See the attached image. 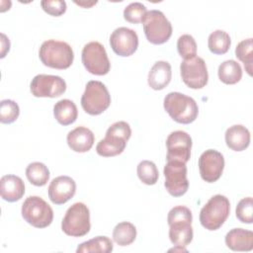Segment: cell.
Returning a JSON list of instances; mask_svg holds the SVG:
<instances>
[{
	"instance_id": "obj_23",
	"label": "cell",
	"mask_w": 253,
	"mask_h": 253,
	"mask_svg": "<svg viewBox=\"0 0 253 253\" xmlns=\"http://www.w3.org/2000/svg\"><path fill=\"white\" fill-rule=\"evenodd\" d=\"M53 115L60 125L68 126L76 121L78 111L73 101L69 99H62L55 103L53 107Z\"/></svg>"
},
{
	"instance_id": "obj_20",
	"label": "cell",
	"mask_w": 253,
	"mask_h": 253,
	"mask_svg": "<svg viewBox=\"0 0 253 253\" xmlns=\"http://www.w3.org/2000/svg\"><path fill=\"white\" fill-rule=\"evenodd\" d=\"M172 70L169 62L164 60L156 61L148 72V85L153 90L164 89L171 81Z\"/></svg>"
},
{
	"instance_id": "obj_9",
	"label": "cell",
	"mask_w": 253,
	"mask_h": 253,
	"mask_svg": "<svg viewBox=\"0 0 253 253\" xmlns=\"http://www.w3.org/2000/svg\"><path fill=\"white\" fill-rule=\"evenodd\" d=\"M82 63L88 72L94 75H105L110 71L111 63L106 49L99 42L86 43L81 53Z\"/></svg>"
},
{
	"instance_id": "obj_15",
	"label": "cell",
	"mask_w": 253,
	"mask_h": 253,
	"mask_svg": "<svg viewBox=\"0 0 253 253\" xmlns=\"http://www.w3.org/2000/svg\"><path fill=\"white\" fill-rule=\"evenodd\" d=\"M110 44L116 54L129 56L138 47V37L133 30L126 27H120L111 34Z\"/></svg>"
},
{
	"instance_id": "obj_21",
	"label": "cell",
	"mask_w": 253,
	"mask_h": 253,
	"mask_svg": "<svg viewBox=\"0 0 253 253\" xmlns=\"http://www.w3.org/2000/svg\"><path fill=\"white\" fill-rule=\"evenodd\" d=\"M225 244L232 251H251L253 232L244 228H232L225 235Z\"/></svg>"
},
{
	"instance_id": "obj_34",
	"label": "cell",
	"mask_w": 253,
	"mask_h": 253,
	"mask_svg": "<svg viewBox=\"0 0 253 253\" xmlns=\"http://www.w3.org/2000/svg\"><path fill=\"white\" fill-rule=\"evenodd\" d=\"M147 12L146 7L140 2H132L128 4L124 10V18L126 21L138 24L142 21L143 17Z\"/></svg>"
},
{
	"instance_id": "obj_36",
	"label": "cell",
	"mask_w": 253,
	"mask_h": 253,
	"mask_svg": "<svg viewBox=\"0 0 253 253\" xmlns=\"http://www.w3.org/2000/svg\"><path fill=\"white\" fill-rule=\"evenodd\" d=\"M10 49V41L9 39L2 33L1 34V58H3L6 53L9 51Z\"/></svg>"
},
{
	"instance_id": "obj_1",
	"label": "cell",
	"mask_w": 253,
	"mask_h": 253,
	"mask_svg": "<svg viewBox=\"0 0 253 253\" xmlns=\"http://www.w3.org/2000/svg\"><path fill=\"white\" fill-rule=\"evenodd\" d=\"M192 211L185 206L172 208L167 215L170 241L176 246L186 247L193 240Z\"/></svg>"
},
{
	"instance_id": "obj_14",
	"label": "cell",
	"mask_w": 253,
	"mask_h": 253,
	"mask_svg": "<svg viewBox=\"0 0 253 253\" xmlns=\"http://www.w3.org/2000/svg\"><path fill=\"white\" fill-rule=\"evenodd\" d=\"M224 168L223 155L214 149L204 151L199 158V169L201 177L208 183L217 181Z\"/></svg>"
},
{
	"instance_id": "obj_33",
	"label": "cell",
	"mask_w": 253,
	"mask_h": 253,
	"mask_svg": "<svg viewBox=\"0 0 253 253\" xmlns=\"http://www.w3.org/2000/svg\"><path fill=\"white\" fill-rule=\"evenodd\" d=\"M236 217L243 223L253 222V200L252 197H246L239 201L235 209Z\"/></svg>"
},
{
	"instance_id": "obj_31",
	"label": "cell",
	"mask_w": 253,
	"mask_h": 253,
	"mask_svg": "<svg viewBox=\"0 0 253 253\" xmlns=\"http://www.w3.org/2000/svg\"><path fill=\"white\" fill-rule=\"evenodd\" d=\"M19 115L20 108L15 101L6 99L0 102V122L2 124L14 123Z\"/></svg>"
},
{
	"instance_id": "obj_27",
	"label": "cell",
	"mask_w": 253,
	"mask_h": 253,
	"mask_svg": "<svg viewBox=\"0 0 253 253\" xmlns=\"http://www.w3.org/2000/svg\"><path fill=\"white\" fill-rule=\"evenodd\" d=\"M231 44L229 35L223 30H215L210 34L208 46L211 52L214 54H224L228 51Z\"/></svg>"
},
{
	"instance_id": "obj_18",
	"label": "cell",
	"mask_w": 253,
	"mask_h": 253,
	"mask_svg": "<svg viewBox=\"0 0 253 253\" xmlns=\"http://www.w3.org/2000/svg\"><path fill=\"white\" fill-rule=\"evenodd\" d=\"M126 142L127 140L125 137L107 129L105 137L96 145V151L103 157L116 156L125 150Z\"/></svg>"
},
{
	"instance_id": "obj_17",
	"label": "cell",
	"mask_w": 253,
	"mask_h": 253,
	"mask_svg": "<svg viewBox=\"0 0 253 253\" xmlns=\"http://www.w3.org/2000/svg\"><path fill=\"white\" fill-rule=\"evenodd\" d=\"M67 144L75 152L89 151L95 141L94 133L86 126H77L70 130L66 136Z\"/></svg>"
},
{
	"instance_id": "obj_19",
	"label": "cell",
	"mask_w": 253,
	"mask_h": 253,
	"mask_svg": "<svg viewBox=\"0 0 253 253\" xmlns=\"http://www.w3.org/2000/svg\"><path fill=\"white\" fill-rule=\"evenodd\" d=\"M1 198L13 203L22 199L25 194L24 181L16 175H5L0 180Z\"/></svg>"
},
{
	"instance_id": "obj_22",
	"label": "cell",
	"mask_w": 253,
	"mask_h": 253,
	"mask_svg": "<svg viewBox=\"0 0 253 253\" xmlns=\"http://www.w3.org/2000/svg\"><path fill=\"white\" fill-rule=\"evenodd\" d=\"M225 143L234 151L245 150L250 144V132L242 125H233L225 131Z\"/></svg>"
},
{
	"instance_id": "obj_5",
	"label": "cell",
	"mask_w": 253,
	"mask_h": 253,
	"mask_svg": "<svg viewBox=\"0 0 253 253\" xmlns=\"http://www.w3.org/2000/svg\"><path fill=\"white\" fill-rule=\"evenodd\" d=\"M91 228L90 211L88 207L80 202L70 206L61 221L62 231L69 236L81 237L86 235Z\"/></svg>"
},
{
	"instance_id": "obj_7",
	"label": "cell",
	"mask_w": 253,
	"mask_h": 253,
	"mask_svg": "<svg viewBox=\"0 0 253 253\" xmlns=\"http://www.w3.org/2000/svg\"><path fill=\"white\" fill-rule=\"evenodd\" d=\"M111 104V95L104 83L91 80L86 84L81 97L82 109L89 115L97 116L106 111Z\"/></svg>"
},
{
	"instance_id": "obj_10",
	"label": "cell",
	"mask_w": 253,
	"mask_h": 253,
	"mask_svg": "<svg viewBox=\"0 0 253 253\" xmlns=\"http://www.w3.org/2000/svg\"><path fill=\"white\" fill-rule=\"evenodd\" d=\"M164 186L173 197H181L189 188L186 163L178 160H169L164 166Z\"/></svg>"
},
{
	"instance_id": "obj_13",
	"label": "cell",
	"mask_w": 253,
	"mask_h": 253,
	"mask_svg": "<svg viewBox=\"0 0 253 253\" xmlns=\"http://www.w3.org/2000/svg\"><path fill=\"white\" fill-rule=\"evenodd\" d=\"M166 159L187 163L191 157L192 137L184 130L172 131L166 138Z\"/></svg>"
},
{
	"instance_id": "obj_16",
	"label": "cell",
	"mask_w": 253,
	"mask_h": 253,
	"mask_svg": "<svg viewBox=\"0 0 253 253\" xmlns=\"http://www.w3.org/2000/svg\"><path fill=\"white\" fill-rule=\"evenodd\" d=\"M48 198L54 205H62L68 202L76 192V183L69 176H58L48 186Z\"/></svg>"
},
{
	"instance_id": "obj_37",
	"label": "cell",
	"mask_w": 253,
	"mask_h": 253,
	"mask_svg": "<svg viewBox=\"0 0 253 253\" xmlns=\"http://www.w3.org/2000/svg\"><path fill=\"white\" fill-rule=\"evenodd\" d=\"M75 4L81 6V7H84V8H90L92 7L93 5L97 4V1H90V2H86V1H74Z\"/></svg>"
},
{
	"instance_id": "obj_4",
	"label": "cell",
	"mask_w": 253,
	"mask_h": 253,
	"mask_svg": "<svg viewBox=\"0 0 253 253\" xmlns=\"http://www.w3.org/2000/svg\"><path fill=\"white\" fill-rule=\"evenodd\" d=\"M229 211V200L223 195H214L202 208L200 222L208 230H216L227 219Z\"/></svg>"
},
{
	"instance_id": "obj_8",
	"label": "cell",
	"mask_w": 253,
	"mask_h": 253,
	"mask_svg": "<svg viewBox=\"0 0 253 253\" xmlns=\"http://www.w3.org/2000/svg\"><path fill=\"white\" fill-rule=\"evenodd\" d=\"M141 22L143 32L149 42L162 44L170 39L172 35V25L160 10L147 11Z\"/></svg>"
},
{
	"instance_id": "obj_12",
	"label": "cell",
	"mask_w": 253,
	"mask_h": 253,
	"mask_svg": "<svg viewBox=\"0 0 253 253\" xmlns=\"http://www.w3.org/2000/svg\"><path fill=\"white\" fill-rule=\"evenodd\" d=\"M30 90L35 97L55 98L65 92L66 82L60 76L38 74L32 79Z\"/></svg>"
},
{
	"instance_id": "obj_2",
	"label": "cell",
	"mask_w": 253,
	"mask_h": 253,
	"mask_svg": "<svg viewBox=\"0 0 253 253\" xmlns=\"http://www.w3.org/2000/svg\"><path fill=\"white\" fill-rule=\"evenodd\" d=\"M163 106L168 115L179 124L193 123L199 114V108L196 101L183 93L170 92L163 101Z\"/></svg>"
},
{
	"instance_id": "obj_35",
	"label": "cell",
	"mask_w": 253,
	"mask_h": 253,
	"mask_svg": "<svg viewBox=\"0 0 253 253\" xmlns=\"http://www.w3.org/2000/svg\"><path fill=\"white\" fill-rule=\"evenodd\" d=\"M42 10L51 16H61L66 11V2L63 0H43L41 2Z\"/></svg>"
},
{
	"instance_id": "obj_26",
	"label": "cell",
	"mask_w": 253,
	"mask_h": 253,
	"mask_svg": "<svg viewBox=\"0 0 253 253\" xmlns=\"http://www.w3.org/2000/svg\"><path fill=\"white\" fill-rule=\"evenodd\" d=\"M136 238V228L128 221L118 223L113 230V239L120 246H127Z\"/></svg>"
},
{
	"instance_id": "obj_28",
	"label": "cell",
	"mask_w": 253,
	"mask_h": 253,
	"mask_svg": "<svg viewBox=\"0 0 253 253\" xmlns=\"http://www.w3.org/2000/svg\"><path fill=\"white\" fill-rule=\"evenodd\" d=\"M49 170L42 162H32L26 168V176L29 182L35 186H44L49 180Z\"/></svg>"
},
{
	"instance_id": "obj_11",
	"label": "cell",
	"mask_w": 253,
	"mask_h": 253,
	"mask_svg": "<svg viewBox=\"0 0 253 253\" xmlns=\"http://www.w3.org/2000/svg\"><path fill=\"white\" fill-rule=\"evenodd\" d=\"M181 77L183 82L192 89L205 87L209 80L208 68L205 60L200 56H193L184 59L180 65Z\"/></svg>"
},
{
	"instance_id": "obj_6",
	"label": "cell",
	"mask_w": 253,
	"mask_h": 253,
	"mask_svg": "<svg viewBox=\"0 0 253 253\" xmlns=\"http://www.w3.org/2000/svg\"><path fill=\"white\" fill-rule=\"evenodd\" d=\"M21 212L23 218L37 228L47 227L53 219L51 207L39 196L28 197L22 205Z\"/></svg>"
},
{
	"instance_id": "obj_32",
	"label": "cell",
	"mask_w": 253,
	"mask_h": 253,
	"mask_svg": "<svg viewBox=\"0 0 253 253\" xmlns=\"http://www.w3.org/2000/svg\"><path fill=\"white\" fill-rule=\"evenodd\" d=\"M177 49L180 56L184 59L195 56L197 53V43L195 39L188 34L180 36L177 41Z\"/></svg>"
},
{
	"instance_id": "obj_29",
	"label": "cell",
	"mask_w": 253,
	"mask_h": 253,
	"mask_svg": "<svg viewBox=\"0 0 253 253\" xmlns=\"http://www.w3.org/2000/svg\"><path fill=\"white\" fill-rule=\"evenodd\" d=\"M235 56L243 62L245 70L251 76L253 64V43L252 38L241 41L235 48Z\"/></svg>"
},
{
	"instance_id": "obj_25",
	"label": "cell",
	"mask_w": 253,
	"mask_h": 253,
	"mask_svg": "<svg viewBox=\"0 0 253 253\" xmlns=\"http://www.w3.org/2000/svg\"><path fill=\"white\" fill-rule=\"evenodd\" d=\"M113 242L107 236H97L88 241L82 242L78 245L76 252L77 253H109L113 251Z\"/></svg>"
},
{
	"instance_id": "obj_24",
	"label": "cell",
	"mask_w": 253,
	"mask_h": 253,
	"mask_svg": "<svg viewBox=\"0 0 253 253\" xmlns=\"http://www.w3.org/2000/svg\"><path fill=\"white\" fill-rule=\"evenodd\" d=\"M218 78L224 84L232 85L240 81L242 77V68L237 61L228 59L220 63L217 70Z\"/></svg>"
},
{
	"instance_id": "obj_3",
	"label": "cell",
	"mask_w": 253,
	"mask_h": 253,
	"mask_svg": "<svg viewBox=\"0 0 253 253\" xmlns=\"http://www.w3.org/2000/svg\"><path fill=\"white\" fill-rule=\"evenodd\" d=\"M39 56L41 61L47 67L66 69L73 62L74 52L72 47L65 42L47 40L42 43Z\"/></svg>"
},
{
	"instance_id": "obj_30",
	"label": "cell",
	"mask_w": 253,
	"mask_h": 253,
	"mask_svg": "<svg viewBox=\"0 0 253 253\" xmlns=\"http://www.w3.org/2000/svg\"><path fill=\"white\" fill-rule=\"evenodd\" d=\"M137 176L139 180L145 184V185H154L156 184L159 173L158 169L155 165L154 162L150 160H142L138 163L137 168H136Z\"/></svg>"
}]
</instances>
